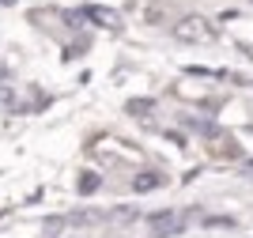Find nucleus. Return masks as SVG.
<instances>
[{
  "label": "nucleus",
  "mask_w": 253,
  "mask_h": 238,
  "mask_svg": "<svg viewBox=\"0 0 253 238\" xmlns=\"http://www.w3.org/2000/svg\"><path fill=\"white\" fill-rule=\"evenodd\" d=\"M208 34H211V27L201 15H189L185 23H178V38H208Z\"/></svg>",
  "instance_id": "f257e3e1"
}]
</instances>
